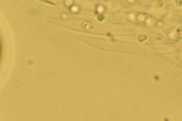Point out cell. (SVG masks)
Here are the masks:
<instances>
[{
    "instance_id": "cell-1",
    "label": "cell",
    "mask_w": 182,
    "mask_h": 121,
    "mask_svg": "<svg viewBox=\"0 0 182 121\" xmlns=\"http://www.w3.org/2000/svg\"><path fill=\"white\" fill-rule=\"evenodd\" d=\"M82 27H84V29H88V30H93L94 26H93L91 21H84V23H82Z\"/></svg>"
},
{
    "instance_id": "cell-2",
    "label": "cell",
    "mask_w": 182,
    "mask_h": 121,
    "mask_svg": "<svg viewBox=\"0 0 182 121\" xmlns=\"http://www.w3.org/2000/svg\"><path fill=\"white\" fill-rule=\"evenodd\" d=\"M96 18H97V21H105L106 15H105V12H99V14H96Z\"/></svg>"
},
{
    "instance_id": "cell-3",
    "label": "cell",
    "mask_w": 182,
    "mask_h": 121,
    "mask_svg": "<svg viewBox=\"0 0 182 121\" xmlns=\"http://www.w3.org/2000/svg\"><path fill=\"white\" fill-rule=\"evenodd\" d=\"M171 38H173V41H175V42H178V41H181L182 39V35H181V33H173V35H171Z\"/></svg>"
},
{
    "instance_id": "cell-4",
    "label": "cell",
    "mask_w": 182,
    "mask_h": 121,
    "mask_svg": "<svg viewBox=\"0 0 182 121\" xmlns=\"http://www.w3.org/2000/svg\"><path fill=\"white\" fill-rule=\"evenodd\" d=\"M70 11H71L73 14H77V12H79V11H81V8H79V6H77V5H73V6L70 8Z\"/></svg>"
},
{
    "instance_id": "cell-5",
    "label": "cell",
    "mask_w": 182,
    "mask_h": 121,
    "mask_svg": "<svg viewBox=\"0 0 182 121\" xmlns=\"http://www.w3.org/2000/svg\"><path fill=\"white\" fill-rule=\"evenodd\" d=\"M155 39H156V41H162L164 39V33H161V32L155 33Z\"/></svg>"
},
{
    "instance_id": "cell-6",
    "label": "cell",
    "mask_w": 182,
    "mask_h": 121,
    "mask_svg": "<svg viewBox=\"0 0 182 121\" xmlns=\"http://www.w3.org/2000/svg\"><path fill=\"white\" fill-rule=\"evenodd\" d=\"M64 5H65L67 8H71V6L74 5V0H64Z\"/></svg>"
},
{
    "instance_id": "cell-7",
    "label": "cell",
    "mask_w": 182,
    "mask_h": 121,
    "mask_svg": "<svg viewBox=\"0 0 182 121\" xmlns=\"http://www.w3.org/2000/svg\"><path fill=\"white\" fill-rule=\"evenodd\" d=\"M146 20H149V17H147V15H144V14L138 15V21H146Z\"/></svg>"
},
{
    "instance_id": "cell-8",
    "label": "cell",
    "mask_w": 182,
    "mask_h": 121,
    "mask_svg": "<svg viewBox=\"0 0 182 121\" xmlns=\"http://www.w3.org/2000/svg\"><path fill=\"white\" fill-rule=\"evenodd\" d=\"M138 41H140V42H144V41H147V35H144V33H141V35H138Z\"/></svg>"
},
{
    "instance_id": "cell-9",
    "label": "cell",
    "mask_w": 182,
    "mask_h": 121,
    "mask_svg": "<svg viewBox=\"0 0 182 121\" xmlns=\"http://www.w3.org/2000/svg\"><path fill=\"white\" fill-rule=\"evenodd\" d=\"M99 12H105V6H103V5H99L96 8V14H99Z\"/></svg>"
},
{
    "instance_id": "cell-10",
    "label": "cell",
    "mask_w": 182,
    "mask_h": 121,
    "mask_svg": "<svg viewBox=\"0 0 182 121\" xmlns=\"http://www.w3.org/2000/svg\"><path fill=\"white\" fill-rule=\"evenodd\" d=\"M155 6H156V8H162L164 6V0H156V2H155Z\"/></svg>"
},
{
    "instance_id": "cell-11",
    "label": "cell",
    "mask_w": 182,
    "mask_h": 121,
    "mask_svg": "<svg viewBox=\"0 0 182 121\" xmlns=\"http://www.w3.org/2000/svg\"><path fill=\"white\" fill-rule=\"evenodd\" d=\"M175 5L178 8H182V0H175Z\"/></svg>"
},
{
    "instance_id": "cell-12",
    "label": "cell",
    "mask_w": 182,
    "mask_h": 121,
    "mask_svg": "<svg viewBox=\"0 0 182 121\" xmlns=\"http://www.w3.org/2000/svg\"><path fill=\"white\" fill-rule=\"evenodd\" d=\"M129 20H132V21H135V20H137V17H135L134 14H129Z\"/></svg>"
},
{
    "instance_id": "cell-13",
    "label": "cell",
    "mask_w": 182,
    "mask_h": 121,
    "mask_svg": "<svg viewBox=\"0 0 182 121\" xmlns=\"http://www.w3.org/2000/svg\"><path fill=\"white\" fill-rule=\"evenodd\" d=\"M175 32H176V33H181V35H182V27H176Z\"/></svg>"
},
{
    "instance_id": "cell-14",
    "label": "cell",
    "mask_w": 182,
    "mask_h": 121,
    "mask_svg": "<svg viewBox=\"0 0 182 121\" xmlns=\"http://www.w3.org/2000/svg\"><path fill=\"white\" fill-rule=\"evenodd\" d=\"M155 24H156V26H158V27H162V26H164V23H162V21H156V23H155Z\"/></svg>"
},
{
    "instance_id": "cell-15",
    "label": "cell",
    "mask_w": 182,
    "mask_h": 121,
    "mask_svg": "<svg viewBox=\"0 0 182 121\" xmlns=\"http://www.w3.org/2000/svg\"><path fill=\"white\" fill-rule=\"evenodd\" d=\"M159 79H161V77H159L158 74H155V76H153V80H156V82H159Z\"/></svg>"
},
{
    "instance_id": "cell-16",
    "label": "cell",
    "mask_w": 182,
    "mask_h": 121,
    "mask_svg": "<svg viewBox=\"0 0 182 121\" xmlns=\"http://www.w3.org/2000/svg\"><path fill=\"white\" fill-rule=\"evenodd\" d=\"M127 2H129V3H134V2H135V0H127Z\"/></svg>"
}]
</instances>
